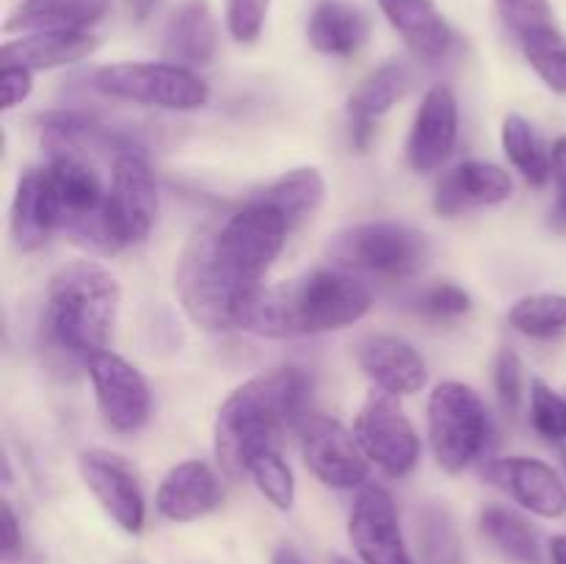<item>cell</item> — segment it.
<instances>
[{
    "instance_id": "1",
    "label": "cell",
    "mask_w": 566,
    "mask_h": 564,
    "mask_svg": "<svg viewBox=\"0 0 566 564\" xmlns=\"http://www.w3.org/2000/svg\"><path fill=\"white\" fill-rule=\"evenodd\" d=\"M310 379L298 368H271L243 382L219 407L213 426L216 459L232 479L249 473L260 451L276 448V437L304 409Z\"/></svg>"
},
{
    "instance_id": "2",
    "label": "cell",
    "mask_w": 566,
    "mask_h": 564,
    "mask_svg": "<svg viewBox=\"0 0 566 564\" xmlns=\"http://www.w3.org/2000/svg\"><path fill=\"white\" fill-rule=\"evenodd\" d=\"M119 285L94 260L66 263L50 276L44 307V346L70 365L86 363L105 352L114 335Z\"/></svg>"
},
{
    "instance_id": "3",
    "label": "cell",
    "mask_w": 566,
    "mask_h": 564,
    "mask_svg": "<svg viewBox=\"0 0 566 564\" xmlns=\"http://www.w3.org/2000/svg\"><path fill=\"white\" fill-rule=\"evenodd\" d=\"M42 171L53 230L66 232L77 247L92 252H119L108 224V191L97 171L81 155H50V164Z\"/></svg>"
},
{
    "instance_id": "4",
    "label": "cell",
    "mask_w": 566,
    "mask_h": 564,
    "mask_svg": "<svg viewBox=\"0 0 566 564\" xmlns=\"http://www.w3.org/2000/svg\"><path fill=\"white\" fill-rule=\"evenodd\" d=\"M287 232L291 227L274 208L252 199L213 230L216 260L238 288L252 291L280 258Z\"/></svg>"
},
{
    "instance_id": "5",
    "label": "cell",
    "mask_w": 566,
    "mask_h": 564,
    "mask_svg": "<svg viewBox=\"0 0 566 564\" xmlns=\"http://www.w3.org/2000/svg\"><path fill=\"white\" fill-rule=\"evenodd\" d=\"M175 285L188 318L210 332L235 326V310L249 293L238 288L216 260L213 230H199L182 249Z\"/></svg>"
},
{
    "instance_id": "6",
    "label": "cell",
    "mask_w": 566,
    "mask_h": 564,
    "mask_svg": "<svg viewBox=\"0 0 566 564\" xmlns=\"http://www.w3.org/2000/svg\"><path fill=\"white\" fill-rule=\"evenodd\" d=\"M332 254L343 271H363L381 280H407L423 269L429 241L398 221H365L340 232Z\"/></svg>"
},
{
    "instance_id": "7",
    "label": "cell",
    "mask_w": 566,
    "mask_h": 564,
    "mask_svg": "<svg viewBox=\"0 0 566 564\" xmlns=\"http://www.w3.org/2000/svg\"><path fill=\"white\" fill-rule=\"evenodd\" d=\"M429 437L434 457L448 473H462L479 459L490 437V415L473 387L442 382L429 398Z\"/></svg>"
},
{
    "instance_id": "8",
    "label": "cell",
    "mask_w": 566,
    "mask_h": 564,
    "mask_svg": "<svg viewBox=\"0 0 566 564\" xmlns=\"http://www.w3.org/2000/svg\"><path fill=\"white\" fill-rule=\"evenodd\" d=\"M291 302L293 335L346 330L365 318L374 304V293L352 271L321 269L304 280L285 282Z\"/></svg>"
},
{
    "instance_id": "9",
    "label": "cell",
    "mask_w": 566,
    "mask_h": 564,
    "mask_svg": "<svg viewBox=\"0 0 566 564\" xmlns=\"http://www.w3.org/2000/svg\"><path fill=\"white\" fill-rule=\"evenodd\" d=\"M94 86L116 100L166 111H197L210 100V88L202 77L169 61H125L103 66L94 75Z\"/></svg>"
},
{
    "instance_id": "10",
    "label": "cell",
    "mask_w": 566,
    "mask_h": 564,
    "mask_svg": "<svg viewBox=\"0 0 566 564\" xmlns=\"http://www.w3.org/2000/svg\"><path fill=\"white\" fill-rule=\"evenodd\" d=\"M365 457L390 479H403L420 459V437L392 393H370L354 424Z\"/></svg>"
},
{
    "instance_id": "11",
    "label": "cell",
    "mask_w": 566,
    "mask_h": 564,
    "mask_svg": "<svg viewBox=\"0 0 566 564\" xmlns=\"http://www.w3.org/2000/svg\"><path fill=\"white\" fill-rule=\"evenodd\" d=\"M158 219V186L153 169L138 149L116 155L108 188V224L116 243L144 241Z\"/></svg>"
},
{
    "instance_id": "12",
    "label": "cell",
    "mask_w": 566,
    "mask_h": 564,
    "mask_svg": "<svg viewBox=\"0 0 566 564\" xmlns=\"http://www.w3.org/2000/svg\"><path fill=\"white\" fill-rule=\"evenodd\" d=\"M86 368L105 424L119 435L142 429L153 407L149 385L142 370L111 352L94 354Z\"/></svg>"
},
{
    "instance_id": "13",
    "label": "cell",
    "mask_w": 566,
    "mask_h": 564,
    "mask_svg": "<svg viewBox=\"0 0 566 564\" xmlns=\"http://www.w3.org/2000/svg\"><path fill=\"white\" fill-rule=\"evenodd\" d=\"M302 453L315 479L332 490H354L368 479V457L357 437L324 415L304 420Z\"/></svg>"
},
{
    "instance_id": "14",
    "label": "cell",
    "mask_w": 566,
    "mask_h": 564,
    "mask_svg": "<svg viewBox=\"0 0 566 564\" xmlns=\"http://www.w3.org/2000/svg\"><path fill=\"white\" fill-rule=\"evenodd\" d=\"M348 540L363 564H412L396 501L379 484H365L348 514Z\"/></svg>"
},
{
    "instance_id": "15",
    "label": "cell",
    "mask_w": 566,
    "mask_h": 564,
    "mask_svg": "<svg viewBox=\"0 0 566 564\" xmlns=\"http://www.w3.org/2000/svg\"><path fill=\"white\" fill-rule=\"evenodd\" d=\"M83 484L88 487L103 512L119 525L127 534H138L147 520V506H144L142 487H138L136 473L119 453L92 448L83 451L77 459Z\"/></svg>"
},
{
    "instance_id": "16",
    "label": "cell",
    "mask_w": 566,
    "mask_h": 564,
    "mask_svg": "<svg viewBox=\"0 0 566 564\" xmlns=\"http://www.w3.org/2000/svg\"><path fill=\"white\" fill-rule=\"evenodd\" d=\"M484 479L539 518H562L566 512V487L551 464L531 457L495 459L484 468Z\"/></svg>"
},
{
    "instance_id": "17",
    "label": "cell",
    "mask_w": 566,
    "mask_h": 564,
    "mask_svg": "<svg viewBox=\"0 0 566 564\" xmlns=\"http://www.w3.org/2000/svg\"><path fill=\"white\" fill-rule=\"evenodd\" d=\"M459 133V103L448 86H431L415 114L409 133L407 158L415 171H434L446 164L457 144Z\"/></svg>"
},
{
    "instance_id": "18",
    "label": "cell",
    "mask_w": 566,
    "mask_h": 564,
    "mask_svg": "<svg viewBox=\"0 0 566 564\" xmlns=\"http://www.w3.org/2000/svg\"><path fill=\"white\" fill-rule=\"evenodd\" d=\"M221 503L219 476L199 459L175 464L164 476L155 495V506L171 523H191L205 518Z\"/></svg>"
},
{
    "instance_id": "19",
    "label": "cell",
    "mask_w": 566,
    "mask_h": 564,
    "mask_svg": "<svg viewBox=\"0 0 566 564\" xmlns=\"http://www.w3.org/2000/svg\"><path fill=\"white\" fill-rule=\"evenodd\" d=\"M359 365L376 382L379 390L392 396H409L423 390L429 382L426 359L412 343L396 335H374L359 346Z\"/></svg>"
},
{
    "instance_id": "20",
    "label": "cell",
    "mask_w": 566,
    "mask_h": 564,
    "mask_svg": "<svg viewBox=\"0 0 566 564\" xmlns=\"http://www.w3.org/2000/svg\"><path fill=\"white\" fill-rule=\"evenodd\" d=\"M512 177L506 169L484 160H468L437 182L434 208L440 216H459L479 205H501L512 197Z\"/></svg>"
},
{
    "instance_id": "21",
    "label": "cell",
    "mask_w": 566,
    "mask_h": 564,
    "mask_svg": "<svg viewBox=\"0 0 566 564\" xmlns=\"http://www.w3.org/2000/svg\"><path fill=\"white\" fill-rule=\"evenodd\" d=\"M97 36L86 31H39L6 42L0 50L3 64L25 66V70H55V66L77 64L97 50Z\"/></svg>"
},
{
    "instance_id": "22",
    "label": "cell",
    "mask_w": 566,
    "mask_h": 564,
    "mask_svg": "<svg viewBox=\"0 0 566 564\" xmlns=\"http://www.w3.org/2000/svg\"><path fill=\"white\" fill-rule=\"evenodd\" d=\"M216 48H219V31L208 0H186L171 14L166 28V59L180 66H205L213 61Z\"/></svg>"
},
{
    "instance_id": "23",
    "label": "cell",
    "mask_w": 566,
    "mask_h": 564,
    "mask_svg": "<svg viewBox=\"0 0 566 564\" xmlns=\"http://www.w3.org/2000/svg\"><path fill=\"white\" fill-rule=\"evenodd\" d=\"M379 6L418 59L437 61L451 50V25L431 0H379Z\"/></svg>"
},
{
    "instance_id": "24",
    "label": "cell",
    "mask_w": 566,
    "mask_h": 564,
    "mask_svg": "<svg viewBox=\"0 0 566 564\" xmlns=\"http://www.w3.org/2000/svg\"><path fill=\"white\" fill-rule=\"evenodd\" d=\"M409 86V72L401 64H385L365 77L357 92L348 97V119H352L354 147L365 149L374 136V125L385 116Z\"/></svg>"
},
{
    "instance_id": "25",
    "label": "cell",
    "mask_w": 566,
    "mask_h": 564,
    "mask_svg": "<svg viewBox=\"0 0 566 564\" xmlns=\"http://www.w3.org/2000/svg\"><path fill=\"white\" fill-rule=\"evenodd\" d=\"M108 9L111 0H22L6 31H83Z\"/></svg>"
},
{
    "instance_id": "26",
    "label": "cell",
    "mask_w": 566,
    "mask_h": 564,
    "mask_svg": "<svg viewBox=\"0 0 566 564\" xmlns=\"http://www.w3.org/2000/svg\"><path fill=\"white\" fill-rule=\"evenodd\" d=\"M368 36V17L346 0H324L315 6L307 39L324 55H352Z\"/></svg>"
},
{
    "instance_id": "27",
    "label": "cell",
    "mask_w": 566,
    "mask_h": 564,
    "mask_svg": "<svg viewBox=\"0 0 566 564\" xmlns=\"http://www.w3.org/2000/svg\"><path fill=\"white\" fill-rule=\"evenodd\" d=\"M326 197V180L318 169L313 166H302V169H291L280 177V180L271 182L265 191H260L258 202L274 208L282 219L287 221V227H298L304 219L315 213L321 208Z\"/></svg>"
},
{
    "instance_id": "28",
    "label": "cell",
    "mask_w": 566,
    "mask_h": 564,
    "mask_svg": "<svg viewBox=\"0 0 566 564\" xmlns=\"http://www.w3.org/2000/svg\"><path fill=\"white\" fill-rule=\"evenodd\" d=\"M53 230L50 216L48 188H44V171L28 169L17 182L14 202H11V236L22 252L39 249Z\"/></svg>"
},
{
    "instance_id": "29",
    "label": "cell",
    "mask_w": 566,
    "mask_h": 564,
    "mask_svg": "<svg viewBox=\"0 0 566 564\" xmlns=\"http://www.w3.org/2000/svg\"><path fill=\"white\" fill-rule=\"evenodd\" d=\"M481 534L514 564H545V547L534 525L506 506H486L481 512Z\"/></svg>"
},
{
    "instance_id": "30",
    "label": "cell",
    "mask_w": 566,
    "mask_h": 564,
    "mask_svg": "<svg viewBox=\"0 0 566 564\" xmlns=\"http://www.w3.org/2000/svg\"><path fill=\"white\" fill-rule=\"evenodd\" d=\"M495 6L525 53L564 42V33L558 31L556 14L547 0H495Z\"/></svg>"
},
{
    "instance_id": "31",
    "label": "cell",
    "mask_w": 566,
    "mask_h": 564,
    "mask_svg": "<svg viewBox=\"0 0 566 564\" xmlns=\"http://www.w3.org/2000/svg\"><path fill=\"white\" fill-rule=\"evenodd\" d=\"M415 542L423 564H464L462 536L451 512L437 503L415 514Z\"/></svg>"
},
{
    "instance_id": "32",
    "label": "cell",
    "mask_w": 566,
    "mask_h": 564,
    "mask_svg": "<svg viewBox=\"0 0 566 564\" xmlns=\"http://www.w3.org/2000/svg\"><path fill=\"white\" fill-rule=\"evenodd\" d=\"M501 138H503V149H506L514 169H517L531 186H545L547 177L553 175V164L545 144H542L539 133L531 127V122L523 119L520 114H509L506 119H503Z\"/></svg>"
},
{
    "instance_id": "33",
    "label": "cell",
    "mask_w": 566,
    "mask_h": 564,
    "mask_svg": "<svg viewBox=\"0 0 566 564\" xmlns=\"http://www.w3.org/2000/svg\"><path fill=\"white\" fill-rule=\"evenodd\" d=\"M509 324L528 337H553L566 330L564 293H534L523 296L509 313Z\"/></svg>"
},
{
    "instance_id": "34",
    "label": "cell",
    "mask_w": 566,
    "mask_h": 564,
    "mask_svg": "<svg viewBox=\"0 0 566 564\" xmlns=\"http://www.w3.org/2000/svg\"><path fill=\"white\" fill-rule=\"evenodd\" d=\"M249 476H252L258 490L265 495V501L274 503L280 512H291L293 501H296V481H293L291 464L282 459L276 448L260 451L249 462Z\"/></svg>"
},
{
    "instance_id": "35",
    "label": "cell",
    "mask_w": 566,
    "mask_h": 564,
    "mask_svg": "<svg viewBox=\"0 0 566 564\" xmlns=\"http://www.w3.org/2000/svg\"><path fill=\"white\" fill-rule=\"evenodd\" d=\"M531 420H534V429L547 440H566V396L542 379L531 382Z\"/></svg>"
},
{
    "instance_id": "36",
    "label": "cell",
    "mask_w": 566,
    "mask_h": 564,
    "mask_svg": "<svg viewBox=\"0 0 566 564\" xmlns=\"http://www.w3.org/2000/svg\"><path fill=\"white\" fill-rule=\"evenodd\" d=\"M269 6L271 0H227V28H230L232 39L243 44L258 42Z\"/></svg>"
},
{
    "instance_id": "37",
    "label": "cell",
    "mask_w": 566,
    "mask_h": 564,
    "mask_svg": "<svg viewBox=\"0 0 566 564\" xmlns=\"http://www.w3.org/2000/svg\"><path fill=\"white\" fill-rule=\"evenodd\" d=\"M495 387L506 415H517L523 401V359L514 348H501L495 359Z\"/></svg>"
},
{
    "instance_id": "38",
    "label": "cell",
    "mask_w": 566,
    "mask_h": 564,
    "mask_svg": "<svg viewBox=\"0 0 566 564\" xmlns=\"http://www.w3.org/2000/svg\"><path fill=\"white\" fill-rule=\"evenodd\" d=\"M418 310L431 318H457L470 310V293L453 282H440V285H431L420 293Z\"/></svg>"
},
{
    "instance_id": "39",
    "label": "cell",
    "mask_w": 566,
    "mask_h": 564,
    "mask_svg": "<svg viewBox=\"0 0 566 564\" xmlns=\"http://www.w3.org/2000/svg\"><path fill=\"white\" fill-rule=\"evenodd\" d=\"M525 55H528L531 66L539 72V77L553 92L566 94V39L558 44H551V48L534 50V53Z\"/></svg>"
},
{
    "instance_id": "40",
    "label": "cell",
    "mask_w": 566,
    "mask_h": 564,
    "mask_svg": "<svg viewBox=\"0 0 566 564\" xmlns=\"http://www.w3.org/2000/svg\"><path fill=\"white\" fill-rule=\"evenodd\" d=\"M0 92H3V108H17V105L31 97L33 72L25 70V66L3 64V72H0Z\"/></svg>"
},
{
    "instance_id": "41",
    "label": "cell",
    "mask_w": 566,
    "mask_h": 564,
    "mask_svg": "<svg viewBox=\"0 0 566 564\" xmlns=\"http://www.w3.org/2000/svg\"><path fill=\"white\" fill-rule=\"evenodd\" d=\"M22 545V531L20 520H17L14 509H11L9 501H3V558L9 562Z\"/></svg>"
},
{
    "instance_id": "42",
    "label": "cell",
    "mask_w": 566,
    "mask_h": 564,
    "mask_svg": "<svg viewBox=\"0 0 566 564\" xmlns=\"http://www.w3.org/2000/svg\"><path fill=\"white\" fill-rule=\"evenodd\" d=\"M551 164H553V180H556L558 194L566 197V136H562L556 144H553Z\"/></svg>"
},
{
    "instance_id": "43",
    "label": "cell",
    "mask_w": 566,
    "mask_h": 564,
    "mask_svg": "<svg viewBox=\"0 0 566 564\" xmlns=\"http://www.w3.org/2000/svg\"><path fill=\"white\" fill-rule=\"evenodd\" d=\"M160 3H164V0H127V11H130L133 20L144 22L147 17H153V11L158 9Z\"/></svg>"
},
{
    "instance_id": "44",
    "label": "cell",
    "mask_w": 566,
    "mask_h": 564,
    "mask_svg": "<svg viewBox=\"0 0 566 564\" xmlns=\"http://www.w3.org/2000/svg\"><path fill=\"white\" fill-rule=\"evenodd\" d=\"M271 564H304V558L298 556V553L293 551V547L282 545V547H276V553H274V558H271Z\"/></svg>"
},
{
    "instance_id": "45",
    "label": "cell",
    "mask_w": 566,
    "mask_h": 564,
    "mask_svg": "<svg viewBox=\"0 0 566 564\" xmlns=\"http://www.w3.org/2000/svg\"><path fill=\"white\" fill-rule=\"evenodd\" d=\"M551 558H553V564H566V534L553 536Z\"/></svg>"
},
{
    "instance_id": "46",
    "label": "cell",
    "mask_w": 566,
    "mask_h": 564,
    "mask_svg": "<svg viewBox=\"0 0 566 564\" xmlns=\"http://www.w3.org/2000/svg\"><path fill=\"white\" fill-rule=\"evenodd\" d=\"M329 564H357V562H352V558H346V556H332Z\"/></svg>"
},
{
    "instance_id": "47",
    "label": "cell",
    "mask_w": 566,
    "mask_h": 564,
    "mask_svg": "<svg viewBox=\"0 0 566 564\" xmlns=\"http://www.w3.org/2000/svg\"><path fill=\"white\" fill-rule=\"evenodd\" d=\"M558 213H562V216H566V197H562V199H558Z\"/></svg>"
},
{
    "instance_id": "48",
    "label": "cell",
    "mask_w": 566,
    "mask_h": 564,
    "mask_svg": "<svg viewBox=\"0 0 566 564\" xmlns=\"http://www.w3.org/2000/svg\"><path fill=\"white\" fill-rule=\"evenodd\" d=\"M562 462H564V473H566V446H562Z\"/></svg>"
}]
</instances>
